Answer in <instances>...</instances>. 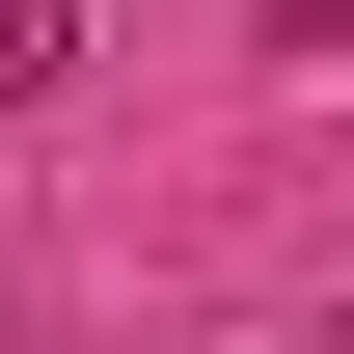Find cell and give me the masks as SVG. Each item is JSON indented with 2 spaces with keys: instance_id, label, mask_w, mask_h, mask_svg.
Listing matches in <instances>:
<instances>
[{
  "instance_id": "1",
  "label": "cell",
  "mask_w": 354,
  "mask_h": 354,
  "mask_svg": "<svg viewBox=\"0 0 354 354\" xmlns=\"http://www.w3.org/2000/svg\"><path fill=\"white\" fill-rule=\"evenodd\" d=\"M55 55H82V28H55V0H0V109H28V82H55Z\"/></svg>"
},
{
  "instance_id": "2",
  "label": "cell",
  "mask_w": 354,
  "mask_h": 354,
  "mask_svg": "<svg viewBox=\"0 0 354 354\" xmlns=\"http://www.w3.org/2000/svg\"><path fill=\"white\" fill-rule=\"evenodd\" d=\"M300 354H354V300H327V327H300Z\"/></svg>"
}]
</instances>
